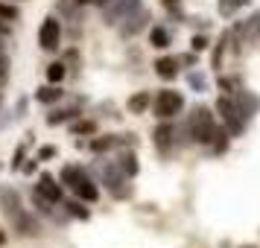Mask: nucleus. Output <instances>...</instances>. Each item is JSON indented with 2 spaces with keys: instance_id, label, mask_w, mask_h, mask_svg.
I'll use <instances>...</instances> for the list:
<instances>
[{
  "instance_id": "f257e3e1",
  "label": "nucleus",
  "mask_w": 260,
  "mask_h": 248,
  "mask_svg": "<svg viewBox=\"0 0 260 248\" xmlns=\"http://www.w3.org/2000/svg\"><path fill=\"white\" fill-rule=\"evenodd\" d=\"M59 184H61V187H68L73 196H76V199H82L85 204H91V201L100 199V187L94 184V178L88 175V169H82L79 164L61 166Z\"/></svg>"
},
{
  "instance_id": "f03ea898",
  "label": "nucleus",
  "mask_w": 260,
  "mask_h": 248,
  "mask_svg": "<svg viewBox=\"0 0 260 248\" xmlns=\"http://www.w3.org/2000/svg\"><path fill=\"white\" fill-rule=\"evenodd\" d=\"M187 134H190V140L202 143V146H211L213 134H216V120H213V114H211L208 105H196L193 111H190Z\"/></svg>"
},
{
  "instance_id": "7ed1b4c3",
  "label": "nucleus",
  "mask_w": 260,
  "mask_h": 248,
  "mask_svg": "<svg viewBox=\"0 0 260 248\" xmlns=\"http://www.w3.org/2000/svg\"><path fill=\"white\" fill-rule=\"evenodd\" d=\"M100 178H103V184L108 187V193L114 196V199H129L132 196V187H129V178L120 172V166L111 161V164H103L100 166Z\"/></svg>"
},
{
  "instance_id": "20e7f679",
  "label": "nucleus",
  "mask_w": 260,
  "mask_h": 248,
  "mask_svg": "<svg viewBox=\"0 0 260 248\" xmlns=\"http://www.w3.org/2000/svg\"><path fill=\"white\" fill-rule=\"evenodd\" d=\"M181 108H184V96L178 91H161L152 102V111L158 120H173L176 114H181Z\"/></svg>"
},
{
  "instance_id": "39448f33",
  "label": "nucleus",
  "mask_w": 260,
  "mask_h": 248,
  "mask_svg": "<svg viewBox=\"0 0 260 248\" xmlns=\"http://www.w3.org/2000/svg\"><path fill=\"white\" fill-rule=\"evenodd\" d=\"M38 47L47 50V53H56V50L61 47V24H59V18L47 15V18L41 21V26H38Z\"/></svg>"
},
{
  "instance_id": "423d86ee",
  "label": "nucleus",
  "mask_w": 260,
  "mask_h": 248,
  "mask_svg": "<svg viewBox=\"0 0 260 248\" xmlns=\"http://www.w3.org/2000/svg\"><path fill=\"white\" fill-rule=\"evenodd\" d=\"M100 9H103V21L108 26H114L123 18H129L132 12H138L141 9V0H106V6H100Z\"/></svg>"
},
{
  "instance_id": "0eeeda50",
  "label": "nucleus",
  "mask_w": 260,
  "mask_h": 248,
  "mask_svg": "<svg viewBox=\"0 0 260 248\" xmlns=\"http://www.w3.org/2000/svg\"><path fill=\"white\" fill-rule=\"evenodd\" d=\"M216 114H219L222 123L228 126V134H234V137L243 131V126H246V120L240 117V111H237L231 96H219V99H216Z\"/></svg>"
},
{
  "instance_id": "6e6552de",
  "label": "nucleus",
  "mask_w": 260,
  "mask_h": 248,
  "mask_svg": "<svg viewBox=\"0 0 260 248\" xmlns=\"http://www.w3.org/2000/svg\"><path fill=\"white\" fill-rule=\"evenodd\" d=\"M149 21H152V18H149V12H146V9H138V12H132L129 18H123V21H120V36L123 38H132V36H138V32H141V29H146V26H149Z\"/></svg>"
},
{
  "instance_id": "1a4fd4ad",
  "label": "nucleus",
  "mask_w": 260,
  "mask_h": 248,
  "mask_svg": "<svg viewBox=\"0 0 260 248\" xmlns=\"http://www.w3.org/2000/svg\"><path fill=\"white\" fill-rule=\"evenodd\" d=\"M12 228L18 236H26V239H32V236H41V222H38L32 213L21 210L18 216H12Z\"/></svg>"
},
{
  "instance_id": "9d476101",
  "label": "nucleus",
  "mask_w": 260,
  "mask_h": 248,
  "mask_svg": "<svg viewBox=\"0 0 260 248\" xmlns=\"http://www.w3.org/2000/svg\"><path fill=\"white\" fill-rule=\"evenodd\" d=\"M152 140H155V149H158V155H170L173 152V140H176V129L167 123V120H161L158 123V129L152 131Z\"/></svg>"
},
{
  "instance_id": "9b49d317",
  "label": "nucleus",
  "mask_w": 260,
  "mask_h": 248,
  "mask_svg": "<svg viewBox=\"0 0 260 248\" xmlns=\"http://www.w3.org/2000/svg\"><path fill=\"white\" fill-rule=\"evenodd\" d=\"M21 210H24V207H21V196H18V190L0 184V213H3L6 219H12V216H18Z\"/></svg>"
},
{
  "instance_id": "f8f14e48",
  "label": "nucleus",
  "mask_w": 260,
  "mask_h": 248,
  "mask_svg": "<svg viewBox=\"0 0 260 248\" xmlns=\"http://www.w3.org/2000/svg\"><path fill=\"white\" fill-rule=\"evenodd\" d=\"M36 190L41 193V196H47L53 204H61V199H64V187H61V184H59L53 175H50V172H41V175H38Z\"/></svg>"
},
{
  "instance_id": "ddd939ff",
  "label": "nucleus",
  "mask_w": 260,
  "mask_h": 248,
  "mask_svg": "<svg viewBox=\"0 0 260 248\" xmlns=\"http://www.w3.org/2000/svg\"><path fill=\"white\" fill-rule=\"evenodd\" d=\"M234 105H237V111H240V117L243 120H248V117H254L260 111V99L254 94H248V91H237V99H234Z\"/></svg>"
},
{
  "instance_id": "4468645a",
  "label": "nucleus",
  "mask_w": 260,
  "mask_h": 248,
  "mask_svg": "<svg viewBox=\"0 0 260 248\" xmlns=\"http://www.w3.org/2000/svg\"><path fill=\"white\" fill-rule=\"evenodd\" d=\"M114 164L120 166V172H123L126 178H135L138 172H141V164H138V155L132 152V149H123V152L117 155V161H114Z\"/></svg>"
},
{
  "instance_id": "2eb2a0df",
  "label": "nucleus",
  "mask_w": 260,
  "mask_h": 248,
  "mask_svg": "<svg viewBox=\"0 0 260 248\" xmlns=\"http://www.w3.org/2000/svg\"><path fill=\"white\" fill-rule=\"evenodd\" d=\"M18 6H12L9 0H0V36H9L12 29H9V24L12 21H18Z\"/></svg>"
},
{
  "instance_id": "dca6fc26",
  "label": "nucleus",
  "mask_w": 260,
  "mask_h": 248,
  "mask_svg": "<svg viewBox=\"0 0 260 248\" xmlns=\"http://www.w3.org/2000/svg\"><path fill=\"white\" fill-rule=\"evenodd\" d=\"M155 73L164 79V82H173L178 76V59H170V56H161L155 61Z\"/></svg>"
},
{
  "instance_id": "f3484780",
  "label": "nucleus",
  "mask_w": 260,
  "mask_h": 248,
  "mask_svg": "<svg viewBox=\"0 0 260 248\" xmlns=\"http://www.w3.org/2000/svg\"><path fill=\"white\" fill-rule=\"evenodd\" d=\"M61 96H64V91H61L59 85H50V82L41 85V88L36 91V99L41 102V105H56Z\"/></svg>"
},
{
  "instance_id": "a211bd4d",
  "label": "nucleus",
  "mask_w": 260,
  "mask_h": 248,
  "mask_svg": "<svg viewBox=\"0 0 260 248\" xmlns=\"http://www.w3.org/2000/svg\"><path fill=\"white\" fill-rule=\"evenodd\" d=\"M149 102H152L149 91H138V94H132L129 99H126V108H129V114H143V111L149 108Z\"/></svg>"
},
{
  "instance_id": "6ab92c4d",
  "label": "nucleus",
  "mask_w": 260,
  "mask_h": 248,
  "mask_svg": "<svg viewBox=\"0 0 260 248\" xmlns=\"http://www.w3.org/2000/svg\"><path fill=\"white\" fill-rule=\"evenodd\" d=\"M61 204H64V213L73 216V219H79V222H85V219L91 216V210L85 207L82 199H61Z\"/></svg>"
},
{
  "instance_id": "aec40b11",
  "label": "nucleus",
  "mask_w": 260,
  "mask_h": 248,
  "mask_svg": "<svg viewBox=\"0 0 260 248\" xmlns=\"http://www.w3.org/2000/svg\"><path fill=\"white\" fill-rule=\"evenodd\" d=\"M76 114H79L76 108H56V111H50L44 120H47V126H61V123H71Z\"/></svg>"
},
{
  "instance_id": "412c9836",
  "label": "nucleus",
  "mask_w": 260,
  "mask_h": 248,
  "mask_svg": "<svg viewBox=\"0 0 260 248\" xmlns=\"http://www.w3.org/2000/svg\"><path fill=\"white\" fill-rule=\"evenodd\" d=\"M170 41H173V38H170V32H167L164 26H152V29H149V44H152L155 50H167Z\"/></svg>"
},
{
  "instance_id": "4be33fe9",
  "label": "nucleus",
  "mask_w": 260,
  "mask_h": 248,
  "mask_svg": "<svg viewBox=\"0 0 260 248\" xmlns=\"http://www.w3.org/2000/svg\"><path fill=\"white\" fill-rule=\"evenodd\" d=\"M32 204L38 207V213H44V216H56V204H53L47 196H41L38 190H32Z\"/></svg>"
},
{
  "instance_id": "5701e85b",
  "label": "nucleus",
  "mask_w": 260,
  "mask_h": 248,
  "mask_svg": "<svg viewBox=\"0 0 260 248\" xmlns=\"http://www.w3.org/2000/svg\"><path fill=\"white\" fill-rule=\"evenodd\" d=\"M248 0H216V6H219V15L222 18H231V15H237V9H243Z\"/></svg>"
},
{
  "instance_id": "b1692460",
  "label": "nucleus",
  "mask_w": 260,
  "mask_h": 248,
  "mask_svg": "<svg viewBox=\"0 0 260 248\" xmlns=\"http://www.w3.org/2000/svg\"><path fill=\"white\" fill-rule=\"evenodd\" d=\"M64 76H68V67H64L61 61H53V64H47V82H50V85H59Z\"/></svg>"
},
{
  "instance_id": "393cba45",
  "label": "nucleus",
  "mask_w": 260,
  "mask_h": 248,
  "mask_svg": "<svg viewBox=\"0 0 260 248\" xmlns=\"http://www.w3.org/2000/svg\"><path fill=\"white\" fill-rule=\"evenodd\" d=\"M187 85L193 88V91H199L202 94V91H208V76H205L202 70H190L187 73Z\"/></svg>"
},
{
  "instance_id": "a878e982",
  "label": "nucleus",
  "mask_w": 260,
  "mask_h": 248,
  "mask_svg": "<svg viewBox=\"0 0 260 248\" xmlns=\"http://www.w3.org/2000/svg\"><path fill=\"white\" fill-rule=\"evenodd\" d=\"M9 76H12V59L6 56V50H0V88L9 82Z\"/></svg>"
},
{
  "instance_id": "bb28decb",
  "label": "nucleus",
  "mask_w": 260,
  "mask_h": 248,
  "mask_svg": "<svg viewBox=\"0 0 260 248\" xmlns=\"http://www.w3.org/2000/svg\"><path fill=\"white\" fill-rule=\"evenodd\" d=\"M94 131H96L94 120H79V123H73V134H79V137H82V134H94Z\"/></svg>"
},
{
  "instance_id": "cd10ccee",
  "label": "nucleus",
  "mask_w": 260,
  "mask_h": 248,
  "mask_svg": "<svg viewBox=\"0 0 260 248\" xmlns=\"http://www.w3.org/2000/svg\"><path fill=\"white\" fill-rule=\"evenodd\" d=\"M211 146H213V152L216 155H222L225 149H228V134H225V131H216L213 140H211Z\"/></svg>"
},
{
  "instance_id": "c85d7f7f",
  "label": "nucleus",
  "mask_w": 260,
  "mask_h": 248,
  "mask_svg": "<svg viewBox=\"0 0 260 248\" xmlns=\"http://www.w3.org/2000/svg\"><path fill=\"white\" fill-rule=\"evenodd\" d=\"M56 155H59V146L50 143V146H38L36 158H38V164H41V161H50V158H56Z\"/></svg>"
},
{
  "instance_id": "c756f323",
  "label": "nucleus",
  "mask_w": 260,
  "mask_h": 248,
  "mask_svg": "<svg viewBox=\"0 0 260 248\" xmlns=\"http://www.w3.org/2000/svg\"><path fill=\"white\" fill-rule=\"evenodd\" d=\"M76 6H79L76 0H59V9H61L64 15H71L73 21H79V12H76Z\"/></svg>"
},
{
  "instance_id": "7c9ffc66",
  "label": "nucleus",
  "mask_w": 260,
  "mask_h": 248,
  "mask_svg": "<svg viewBox=\"0 0 260 248\" xmlns=\"http://www.w3.org/2000/svg\"><path fill=\"white\" fill-rule=\"evenodd\" d=\"M26 158V143H21L18 149H15V158H12V169H21V164H24Z\"/></svg>"
},
{
  "instance_id": "2f4dec72",
  "label": "nucleus",
  "mask_w": 260,
  "mask_h": 248,
  "mask_svg": "<svg viewBox=\"0 0 260 248\" xmlns=\"http://www.w3.org/2000/svg\"><path fill=\"white\" fill-rule=\"evenodd\" d=\"M18 172H24V175H36V172H38V158H32V161L21 164V169H18Z\"/></svg>"
},
{
  "instance_id": "473e14b6",
  "label": "nucleus",
  "mask_w": 260,
  "mask_h": 248,
  "mask_svg": "<svg viewBox=\"0 0 260 248\" xmlns=\"http://www.w3.org/2000/svg\"><path fill=\"white\" fill-rule=\"evenodd\" d=\"M190 47L196 50V53H202V50L208 47V38H205V36H193V38H190Z\"/></svg>"
},
{
  "instance_id": "72a5a7b5",
  "label": "nucleus",
  "mask_w": 260,
  "mask_h": 248,
  "mask_svg": "<svg viewBox=\"0 0 260 248\" xmlns=\"http://www.w3.org/2000/svg\"><path fill=\"white\" fill-rule=\"evenodd\" d=\"M26 105H29V102H26V96H21V99L15 102V114H12V117H15V120L24 117V114H26Z\"/></svg>"
},
{
  "instance_id": "f704fd0d",
  "label": "nucleus",
  "mask_w": 260,
  "mask_h": 248,
  "mask_svg": "<svg viewBox=\"0 0 260 248\" xmlns=\"http://www.w3.org/2000/svg\"><path fill=\"white\" fill-rule=\"evenodd\" d=\"M222 44L225 41H219V44H216V50H213V67H216V70H219V64H222Z\"/></svg>"
},
{
  "instance_id": "c9c22d12",
  "label": "nucleus",
  "mask_w": 260,
  "mask_h": 248,
  "mask_svg": "<svg viewBox=\"0 0 260 248\" xmlns=\"http://www.w3.org/2000/svg\"><path fill=\"white\" fill-rule=\"evenodd\" d=\"M79 6H106V0H76Z\"/></svg>"
},
{
  "instance_id": "e433bc0d",
  "label": "nucleus",
  "mask_w": 260,
  "mask_h": 248,
  "mask_svg": "<svg viewBox=\"0 0 260 248\" xmlns=\"http://www.w3.org/2000/svg\"><path fill=\"white\" fill-rule=\"evenodd\" d=\"M178 61H181V64H196V56H193V53H187V56H181Z\"/></svg>"
},
{
  "instance_id": "4c0bfd02",
  "label": "nucleus",
  "mask_w": 260,
  "mask_h": 248,
  "mask_svg": "<svg viewBox=\"0 0 260 248\" xmlns=\"http://www.w3.org/2000/svg\"><path fill=\"white\" fill-rule=\"evenodd\" d=\"M3 242H6V234H3V231H0V245H3Z\"/></svg>"
},
{
  "instance_id": "58836bf2",
  "label": "nucleus",
  "mask_w": 260,
  "mask_h": 248,
  "mask_svg": "<svg viewBox=\"0 0 260 248\" xmlns=\"http://www.w3.org/2000/svg\"><path fill=\"white\" fill-rule=\"evenodd\" d=\"M164 3H167V6H176L178 0H164Z\"/></svg>"
},
{
  "instance_id": "ea45409f",
  "label": "nucleus",
  "mask_w": 260,
  "mask_h": 248,
  "mask_svg": "<svg viewBox=\"0 0 260 248\" xmlns=\"http://www.w3.org/2000/svg\"><path fill=\"white\" fill-rule=\"evenodd\" d=\"M3 38H6V36H0V50H3V47H6V44H3Z\"/></svg>"
},
{
  "instance_id": "a19ab883",
  "label": "nucleus",
  "mask_w": 260,
  "mask_h": 248,
  "mask_svg": "<svg viewBox=\"0 0 260 248\" xmlns=\"http://www.w3.org/2000/svg\"><path fill=\"white\" fill-rule=\"evenodd\" d=\"M0 105H3V91H0Z\"/></svg>"
},
{
  "instance_id": "79ce46f5",
  "label": "nucleus",
  "mask_w": 260,
  "mask_h": 248,
  "mask_svg": "<svg viewBox=\"0 0 260 248\" xmlns=\"http://www.w3.org/2000/svg\"><path fill=\"white\" fill-rule=\"evenodd\" d=\"M9 3H18V0H9Z\"/></svg>"
},
{
  "instance_id": "37998d69",
  "label": "nucleus",
  "mask_w": 260,
  "mask_h": 248,
  "mask_svg": "<svg viewBox=\"0 0 260 248\" xmlns=\"http://www.w3.org/2000/svg\"><path fill=\"white\" fill-rule=\"evenodd\" d=\"M0 169H3V164H0Z\"/></svg>"
}]
</instances>
